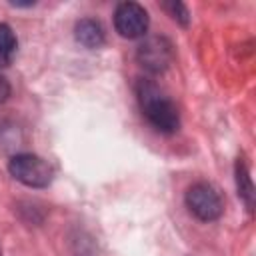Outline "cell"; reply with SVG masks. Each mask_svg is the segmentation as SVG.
I'll return each mask as SVG.
<instances>
[{
    "mask_svg": "<svg viewBox=\"0 0 256 256\" xmlns=\"http://www.w3.org/2000/svg\"><path fill=\"white\" fill-rule=\"evenodd\" d=\"M136 60L150 74H162L174 60V46L166 36H148L138 44Z\"/></svg>",
    "mask_w": 256,
    "mask_h": 256,
    "instance_id": "cell-4",
    "label": "cell"
},
{
    "mask_svg": "<svg viewBox=\"0 0 256 256\" xmlns=\"http://www.w3.org/2000/svg\"><path fill=\"white\" fill-rule=\"evenodd\" d=\"M0 256H2V248H0Z\"/></svg>",
    "mask_w": 256,
    "mask_h": 256,
    "instance_id": "cell-11",
    "label": "cell"
},
{
    "mask_svg": "<svg viewBox=\"0 0 256 256\" xmlns=\"http://www.w3.org/2000/svg\"><path fill=\"white\" fill-rule=\"evenodd\" d=\"M136 98L142 114L160 134H174L180 128V112L176 104L152 82L140 78L136 82Z\"/></svg>",
    "mask_w": 256,
    "mask_h": 256,
    "instance_id": "cell-1",
    "label": "cell"
},
{
    "mask_svg": "<svg viewBox=\"0 0 256 256\" xmlns=\"http://www.w3.org/2000/svg\"><path fill=\"white\" fill-rule=\"evenodd\" d=\"M162 8H164L178 24L188 26V22H190V12H188V8H186L182 2H164Z\"/></svg>",
    "mask_w": 256,
    "mask_h": 256,
    "instance_id": "cell-9",
    "label": "cell"
},
{
    "mask_svg": "<svg viewBox=\"0 0 256 256\" xmlns=\"http://www.w3.org/2000/svg\"><path fill=\"white\" fill-rule=\"evenodd\" d=\"M150 16L138 2H120L114 10V28L122 38L134 40L148 32Z\"/></svg>",
    "mask_w": 256,
    "mask_h": 256,
    "instance_id": "cell-5",
    "label": "cell"
},
{
    "mask_svg": "<svg viewBox=\"0 0 256 256\" xmlns=\"http://www.w3.org/2000/svg\"><path fill=\"white\" fill-rule=\"evenodd\" d=\"M8 172L14 180L22 182L28 188H46L52 182V166L38 154L20 152L14 154L8 162Z\"/></svg>",
    "mask_w": 256,
    "mask_h": 256,
    "instance_id": "cell-2",
    "label": "cell"
},
{
    "mask_svg": "<svg viewBox=\"0 0 256 256\" xmlns=\"http://www.w3.org/2000/svg\"><path fill=\"white\" fill-rule=\"evenodd\" d=\"M184 204H186L188 212L202 222L218 220L224 212V202H222L220 192L208 182L190 184L184 194Z\"/></svg>",
    "mask_w": 256,
    "mask_h": 256,
    "instance_id": "cell-3",
    "label": "cell"
},
{
    "mask_svg": "<svg viewBox=\"0 0 256 256\" xmlns=\"http://www.w3.org/2000/svg\"><path fill=\"white\" fill-rule=\"evenodd\" d=\"M10 92H12V86H10V82H8V78L0 72V104L2 102H6L8 100V96H10Z\"/></svg>",
    "mask_w": 256,
    "mask_h": 256,
    "instance_id": "cell-10",
    "label": "cell"
},
{
    "mask_svg": "<svg viewBox=\"0 0 256 256\" xmlns=\"http://www.w3.org/2000/svg\"><path fill=\"white\" fill-rule=\"evenodd\" d=\"M16 50H18V40L14 30L6 22H0V66H8L14 60Z\"/></svg>",
    "mask_w": 256,
    "mask_h": 256,
    "instance_id": "cell-8",
    "label": "cell"
},
{
    "mask_svg": "<svg viewBox=\"0 0 256 256\" xmlns=\"http://www.w3.org/2000/svg\"><path fill=\"white\" fill-rule=\"evenodd\" d=\"M74 36H76V40L84 48H90V50L100 48L104 44V40H106L104 26L98 20H94V18H82V20H78L76 26H74Z\"/></svg>",
    "mask_w": 256,
    "mask_h": 256,
    "instance_id": "cell-6",
    "label": "cell"
},
{
    "mask_svg": "<svg viewBox=\"0 0 256 256\" xmlns=\"http://www.w3.org/2000/svg\"><path fill=\"white\" fill-rule=\"evenodd\" d=\"M236 188H238V196L246 202L248 210H252V206H254V186H252L250 170H248V166L242 158H238V162H236Z\"/></svg>",
    "mask_w": 256,
    "mask_h": 256,
    "instance_id": "cell-7",
    "label": "cell"
}]
</instances>
